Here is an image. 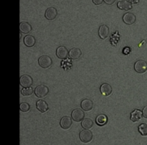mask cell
Here are the masks:
<instances>
[{"mask_svg": "<svg viewBox=\"0 0 147 145\" xmlns=\"http://www.w3.org/2000/svg\"><path fill=\"white\" fill-rule=\"evenodd\" d=\"M56 54H57V57L59 59H64L67 58L69 54V52L68 50L67 49V48L65 47H64V46H60V47H59L57 49Z\"/></svg>", "mask_w": 147, "mask_h": 145, "instance_id": "9c48e42d", "label": "cell"}, {"mask_svg": "<svg viewBox=\"0 0 147 145\" xmlns=\"http://www.w3.org/2000/svg\"><path fill=\"white\" fill-rule=\"evenodd\" d=\"M135 71L139 74H144L147 71V62L144 60H138L134 64Z\"/></svg>", "mask_w": 147, "mask_h": 145, "instance_id": "277c9868", "label": "cell"}, {"mask_svg": "<svg viewBox=\"0 0 147 145\" xmlns=\"http://www.w3.org/2000/svg\"><path fill=\"white\" fill-rule=\"evenodd\" d=\"M96 122L97 124L100 126H103L107 123L108 117L105 114H99L96 119Z\"/></svg>", "mask_w": 147, "mask_h": 145, "instance_id": "44dd1931", "label": "cell"}, {"mask_svg": "<svg viewBox=\"0 0 147 145\" xmlns=\"http://www.w3.org/2000/svg\"><path fill=\"white\" fill-rule=\"evenodd\" d=\"M49 93V89L47 86L43 85V84H40V85L37 86L34 90V94L39 98H42L45 96L47 95Z\"/></svg>", "mask_w": 147, "mask_h": 145, "instance_id": "7a4b0ae2", "label": "cell"}, {"mask_svg": "<svg viewBox=\"0 0 147 145\" xmlns=\"http://www.w3.org/2000/svg\"><path fill=\"white\" fill-rule=\"evenodd\" d=\"M136 17L135 14L133 13H126L123 16V21L125 24H128V25H131V24H134L136 22Z\"/></svg>", "mask_w": 147, "mask_h": 145, "instance_id": "52a82bcc", "label": "cell"}, {"mask_svg": "<svg viewBox=\"0 0 147 145\" xmlns=\"http://www.w3.org/2000/svg\"><path fill=\"white\" fill-rule=\"evenodd\" d=\"M98 35L102 39H105L107 38L109 35V28L108 26L103 24L99 27L98 29Z\"/></svg>", "mask_w": 147, "mask_h": 145, "instance_id": "30bf717a", "label": "cell"}, {"mask_svg": "<svg viewBox=\"0 0 147 145\" xmlns=\"http://www.w3.org/2000/svg\"><path fill=\"white\" fill-rule=\"evenodd\" d=\"M81 55L82 51L79 48H73L69 51V57L72 59H78Z\"/></svg>", "mask_w": 147, "mask_h": 145, "instance_id": "e0dca14e", "label": "cell"}, {"mask_svg": "<svg viewBox=\"0 0 147 145\" xmlns=\"http://www.w3.org/2000/svg\"><path fill=\"white\" fill-rule=\"evenodd\" d=\"M24 43L27 47H32L35 44L36 39L33 36L27 35L24 38Z\"/></svg>", "mask_w": 147, "mask_h": 145, "instance_id": "d6986e66", "label": "cell"}, {"mask_svg": "<svg viewBox=\"0 0 147 145\" xmlns=\"http://www.w3.org/2000/svg\"><path fill=\"white\" fill-rule=\"evenodd\" d=\"M143 112H142L139 110H135L131 114V120L133 122H139L143 117Z\"/></svg>", "mask_w": 147, "mask_h": 145, "instance_id": "5bb4252c", "label": "cell"}, {"mask_svg": "<svg viewBox=\"0 0 147 145\" xmlns=\"http://www.w3.org/2000/svg\"><path fill=\"white\" fill-rule=\"evenodd\" d=\"M103 1H104V2L106 4H109V5H111V4H114L116 0H103Z\"/></svg>", "mask_w": 147, "mask_h": 145, "instance_id": "d4e9b609", "label": "cell"}, {"mask_svg": "<svg viewBox=\"0 0 147 145\" xmlns=\"http://www.w3.org/2000/svg\"><path fill=\"white\" fill-rule=\"evenodd\" d=\"M103 0H93V4H96V5H100L103 3Z\"/></svg>", "mask_w": 147, "mask_h": 145, "instance_id": "484cf974", "label": "cell"}, {"mask_svg": "<svg viewBox=\"0 0 147 145\" xmlns=\"http://www.w3.org/2000/svg\"><path fill=\"white\" fill-rule=\"evenodd\" d=\"M93 121L90 118H86L82 121L81 126L85 130H90L93 126Z\"/></svg>", "mask_w": 147, "mask_h": 145, "instance_id": "ffe728a7", "label": "cell"}, {"mask_svg": "<svg viewBox=\"0 0 147 145\" xmlns=\"http://www.w3.org/2000/svg\"><path fill=\"white\" fill-rule=\"evenodd\" d=\"M33 92V89L31 87H27V88H23L22 90H21V93L23 96H30L32 94Z\"/></svg>", "mask_w": 147, "mask_h": 145, "instance_id": "603a6c76", "label": "cell"}, {"mask_svg": "<svg viewBox=\"0 0 147 145\" xmlns=\"http://www.w3.org/2000/svg\"><path fill=\"white\" fill-rule=\"evenodd\" d=\"M33 84V80L30 75H22L20 77V85L24 88L30 87Z\"/></svg>", "mask_w": 147, "mask_h": 145, "instance_id": "8992f818", "label": "cell"}, {"mask_svg": "<svg viewBox=\"0 0 147 145\" xmlns=\"http://www.w3.org/2000/svg\"><path fill=\"white\" fill-rule=\"evenodd\" d=\"M36 107L37 109L41 113H45L49 110V107L47 103L44 100H38L36 103Z\"/></svg>", "mask_w": 147, "mask_h": 145, "instance_id": "4fadbf2b", "label": "cell"}, {"mask_svg": "<svg viewBox=\"0 0 147 145\" xmlns=\"http://www.w3.org/2000/svg\"><path fill=\"white\" fill-rule=\"evenodd\" d=\"M20 111L22 112H27L29 110H30V106L28 103L27 102H23L20 104Z\"/></svg>", "mask_w": 147, "mask_h": 145, "instance_id": "cb8c5ba5", "label": "cell"}, {"mask_svg": "<svg viewBox=\"0 0 147 145\" xmlns=\"http://www.w3.org/2000/svg\"><path fill=\"white\" fill-rule=\"evenodd\" d=\"M80 140L83 143H89L93 140V133L88 130H82L79 134Z\"/></svg>", "mask_w": 147, "mask_h": 145, "instance_id": "6da1fadb", "label": "cell"}, {"mask_svg": "<svg viewBox=\"0 0 147 145\" xmlns=\"http://www.w3.org/2000/svg\"><path fill=\"white\" fill-rule=\"evenodd\" d=\"M80 105H81V108L84 111L86 112L90 111L93 108V102L90 100H88V99L83 100L81 102V104Z\"/></svg>", "mask_w": 147, "mask_h": 145, "instance_id": "9a60e30c", "label": "cell"}, {"mask_svg": "<svg viewBox=\"0 0 147 145\" xmlns=\"http://www.w3.org/2000/svg\"><path fill=\"white\" fill-rule=\"evenodd\" d=\"M71 117L75 122H80L83 121L84 120L85 113L83 110H80V109H76V110H73V112H72Z\"/></svg>", "mask_w": 147, "mask_h": 145, "instance_id": "5b68a950", "label": "cell"}, {"mask_svg": "<svg viewBox=\"0 0 147 145\" xmlns=\"http://www.w3.org/2000/svg\"><path fill=\"white\" fill-rule=\"evenodd\" d=\"M38 63L39 65L42 67L43 69H47L52 65L53 61H52V59L49 56L42 55L39 58Z\"/></svg>", "mask_w": 147, "mask_h": 145, "instance_id": "3957f363", "label": "cell"}, {"mask_svg": "<svg viewBox=\"0 0 147 145\" xmlns=\"http://www.w3.org/2000/svg\"><path fill=\"white\" fill-rule=\"evenodd\" d=\"M57 15V10L55 7H49L45 11V17L47 19L52 21L56 18Z\"/></svg>", "mask_w": 147, "mask_h": 145, "instance_id": "ba28073f", "label": "cell"}, {"mask_svg": "<svg viewBox=\"0 0 147 145\" xmlns=\"http://www.w3.org/2000/svg\"><path fill=\"white\" fill-rule=\"evenodd\" d=\"M32 27L28 22L23 21V22L20 23V30L23 34H28L32 31Z\"/></svg>", "mask_w": 147, "mask_h": 145, "instance_id": "ac0fdd59", "label": "cell"}, {"mask_svg": "<svg viewBox=\"0 0 147 145\" xmlns=\"http://www.w3.org/2000/svg\"><path fill=\"white\" fill-rule=\"evenodd\" d=\"M139 132L142 136H147V124L143 123L139 126Z\"/></svg>", "mask_w": 147, "mask_h": 145, "instance_id": "7402d4cb", "label": "cell"}, {"mask_svg": "<svg viewBox=\"0 0 147 145\" xmlns=\"http://www.w3.org/2000/svg\"><path fill=\"white\" fill-rule=\"evenodd\" d=\"M60 127L63 129V130H68L70 128L72 125V120L70 117H63L60 120Z\"/></svg>", "mask_w": 147, "mask_h": 145, "instance_id": "8fae6325", "label": "cell"}, {"mask_svg": "<svg viewBox=\"0 0 147 145\" xmlns=\"http://www.w3.org/2000/svg\"><path fill=\"white\" fill-rule=\"evenodd\" d=\"M100 92L103 96H109L112 93V87L110 84H107V83H103L101 86H100Z\"/></svg>", "mask_w": 147, "mask_h": 145, "instance_id": "2e32d148", "label": "cell"}, {"mask_svg": "<svg viewBox=\"0 0 147 145\" xmlns=\"http://www.w3.org/2000/svg\"><path fill=\"white\" fill-rule=\"evenodd\" d=\"M143 115H144V117H145V118H146L147 119V105L146 106V107H144V110H143Z\"/></svg>", "mask_w": 147, "mask_h": 145, "instance_id": "4316f807", "label": "cell"}, {"mask_svg": "<svg viewBox=\"0 0 147 145\" xmlns=\"http://www.w3.org/2000/svg\"><path fill=\"white\" fill-rule=\"evenodd\" d=\"M117 6L120 9L124 10V11H129L132 9L131 2L127 0H122V1H119Z\"/></svg>", "mask_w": 147, "mask_h": 145, "instance_id": "7c38bea8", "label": "cell"}]
</instances>
